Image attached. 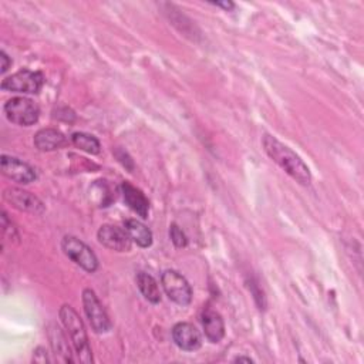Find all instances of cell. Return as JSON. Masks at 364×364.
<instances>
[{
  "label": "cell",
  "instance_id": "obj_9",
  "mask_svg": "<svg viewBox=\"0 0 364 364\" xmlns=\"http://www.w3.org/2000/svg\"><path fill=\"white\" fill-rule=\"evenodd\" d=\"M98 242L114 252H128L131 249V237L128 232L115 225H102L97 232Z\"/></svg>",
  "mask_w": 364,
  "mask_h": 364
},
{
  "label": "cell",
  "instance_id": "obj_20",
  "mask_svg": "<svg viewBox=\"0 0 364 364\" xmlns=\"http://www.w3.org/2000/svg\"><path fill=\"white\" fill-rule=\"evenodd\" d=\"M33 361H34V363H48L50 358H48V355H47V350H46L44 347H38V348L34 351Z\"/></svg>",
  "mask_w": 364,
  "mask_h": 364
},
{
  "label": "cell",
  "instance_id": "obj_10",
  "mask_svg": "<svg viewBox=\"0 0 364 364\" xmlns=\"http://www.w3.org/2000/svg\"><path fill=\"white\" fill-rule=\"evenodd\" d=\"M3 198L18 210L30 213H41L44 210V203L36 195L18 188H7L3 193Z\"/></svg>",
  "mask_w": 364,
  "mask_h": 364
},
{
  "label": "cell",
  "instance_id": "obj_13",
  "mask_svg": "<svg viewBox=\"0 0 364 364\" xmlns=\"http://www.w3.org/2000/svg\"><path fill=\"white\" fill-rule=\"evenodd\" d=\"M200 321L205 336L210 343H219L225 337V323L222 316L216 310L206 307L202 311Z\"/></svg>",
  "mask_w": 364,
  "mask_h": 364
},
{
  "label": "cell",
  "instance_id": "obj_16",
  "mask_svg": "<svg viewBox=\"0 0 364 364\" xmlns=\"http://www.w3.org/2000/svg\"><path fill=\"white\" fill-rule=\"evenodd\" d=\"M124 229L128 232L132 242L139 247H149L152 245V232L136 219H127L124 222Z\"/></svg>",
  "mask_w": 364,
  "mask_h": 364
},
{
  "label": "cell",
  "instance_id": "obj_21",
  "mask_svg": "<svg viewBox=\"0 0 364 364\" xmlns=\"http://www.w3.org/2000/svg\"><path fill=\"white\" fill-rule=\"evenodd\" d=\"M0 58H1V74L3 73H6L9 68H10V65H11V60H10V57L6 54V51H0Z\"/></svg>",
  "mask_w": 364,
  "mask_h": 364
},
{
  "label": "cell",
  "instance_id": "obj_19",
  "mask_svg": "<svg viewBox=\"0 0 364 364\" xmlns=\"http://www.w3.org/2000/svg\"><path fill=\"white\" fill-rule=\"evenodd\" d=\"M169 237L172 240V243L176 246V247H185L186 243H188V239L183 233V230L176 225V223H172L169 226Z\"/></svg>",
  "mask_w": 364,
  "mask_h": 364
},
{
  "label": "cell",
  "instance_id": "obj_12",
  "mask_svg": "<svg viewBox=\"0 0 364 364\" xmlns=\"http://www.w3.org/2000/svg\"><path fill=\"white\" fill-rule=\"evenodd\" d=\"M121 193H122V199H124L125 205L131 210H134L138 216H141L144 219L148 218L149 202L138 188L131 185L128 181H124L121 183Z\"/></svg>",
  "mask_w": 364,
  "mask_h": 364
},
{
  "label": "cell",
  "instance_id": "obj_1",
  "mask_svg": "<svg viewBox=\"0 0 364 364\" xmlns=\"http://www.w3.org/2000/svg\"><path fill=\"white\" fill-rule=\"evenodd\" d=\"M263 149L272 161H274L287 175H290L300 185H310L311 173L303 159L291 151L287 145L282 144L274 136L266 134L262 139Z\"/></svg>",
  "mask_w": 364,
  "mask_h": 364
},
{
  "label": "cell",
  "instance_id": "obj_4",
  "mask_svg": "<svg viewBox=\"0 0 364 364\" xmlns=\"http://www.w3.org/2000/svg\"><path fill=\"white\" fill-rule=\"evenodd\" d=\"M44 84V75L40 71H31L27 68L18 70L17 73L6 77L1 81V90L10 92L37 94Z\"/></svg>",
  "mask_w": 364,
  "mask_h": 364
},
{
  "label": "cell",
  "instance_id": "obj_5",
  "mask_svg": "<svg viewBox=\"0 0 364 364\" xmlns=\"http://www.w3.org/2000/svg\"><path fill=\"white\" fill-rule=\"evenodd\" d=\"M61 249L67 257H70L75 264H78L84 270L94 273L98 269V259L95 253L91 250L90 246H87L75 236H64L61 240Z\"/></svg>",
  "mask_w": 364,
  "mask_h": 364
},
{
  "label": "cell",
  "instance_id": "obj_23",
  "mask_svg": "<svg viewBox=\"0 0 364 364\" xmlns=\"http://www.w3.org/2000/svg\"><path fill=\"white\" fill-rule=\"evenodd\" d=\"M233 361L235 363H253V360L250 357H245V355H239Z\"/></svg>",
  "mask_w": 364,
  "mask_h": 364
},
{
  "label": "cell",
  "instance_id": "obj_22",
  "mask_svg": "<svg viewBox=\"0 0 364 364\" xmlns=\"http://www.w3.org/2000/svg\"><path fill=\"white\" fill-rule=\"evenodd\" d=\"M213 6H216V7H222V9H225L226 11H229V10H232L233 7H235V4L232 3V1H215V3H212Z\"/></svg>",
  "mask_w": 364,
  "mask_h": 364
},
{
  "label": "cell",
  "instance_id": "obj_2",
  "mask_svg": "<svg viewBox=\"0 0 364 364\" xmlns=\"http://www.w3.org/2000/svg\"><path fill=\"white\" fill-rule=\"evenodd\" d=\"M60 318L70 334V338L73 341L78 360L85 364L92 363V354H91V347L88 344L87 331L78 313L70 304H64L60 309Z\"/></svg>",
  "mask_w": 364,
  "mask_h": 364
},
{
  "label": "cell",
  "instance_id": "obj_15",
  "mask_svg": "<svg viewBox=\"0 0 364 364\" xmlns=\"http://www.w3.org/2000/svg\"><path fill=\"white\" fill-rule=\"evenodd\" d=\"M48 340H50V344H51V348L54 351L57 361H61V363H73L74 361L71 351H70L68 341H67L63 330L58 326L50 324Z\"/></svg>",
  "mask_w": 364,
  "mask_h": 364
},
{
  "label": "cell",
  "instance_id": "obj_18",
  "mask_svg": "<svg viewBox=\"0 0 364 364\" xmlns=\"http://www.w3.org/2000/svg\"><path fill=\"white\" fill-rule=\"evenodd\" d=\"M71 142L81 151H85L91 155H97L101 151L100 141L94 135H90L87 132H74L71 135Z\"/></svg>",
  "mask_w": 364,
  "mask_h": 364
},
{
  "label": "cell",
  "instance_id": "obj_7",
  "mask_svg": "<svg viewBox=\"0 0 364 364\" xmlns=\"http://www.w3.org/2000/svg\"><path fill=\"white\" fill-rule=\"evenodd\" d=\"M82 306H84L85 316L90 321V326L95 333H107L111 328V326H112L111 320H109L105 309L100 303L98 297L95 296V293L91 289H84Z\"/></svg>",
  "mask_w": 364,
  "mask_h": 364
},
{
  "label": "cell",
  "instance_id": "obj_14",
  "mask_svg": "<svg viewBox=\"0 0 364 364\" xmlns=\"http://www.w3.org/2000/svg\"><path fill=\"white\" fill-rule=\"evenodd\" d=\"M67 144L64 134L54 128H43L34 135V145L38 151L50 152L63 148Z\"/></svg>",
  "mask_w": 364,
  "mask_h": 364
},
{
  "label": "cell",
  "instance_id": "obj_8",
  "mask_svg": "<svg viewBox=\"0 0 364 364\" xmlns=\"http://www.w3.org/2000/svg\"><path fill=\"white\" fill-rule=\"evenodd\" d=\"M1 173L9 179L23 185L30 183L37 178V173L33 166H30L27 162L18 158L6 154L1 155Z\"/></svg>",
  "mask_w": 364,
  "mask_h": 364
},
{
  "label": "cell",
  "instance_id": "obj_3",
  "mask_svg": "<svg viewBox=\"0 0 364 364\" xmlns=\"http://www.w3.org/2000/svg\"><path fill=\"white\" fill-rule=\"evenodd\" d=\"M4 115L6 118L16 124V125H21V127H30L33 124H36L38 121L40 117V108L38 105L26 97H14L10 98L4 107Z\"/></svg>",
  "mask_w": 364,
  "mask_h": 364
},
{
  "label": "cell",
  "instance_id": "obj_11",
  "mask_svg": "<svg viewBox=\"0 0 364 364\" xmlns=\"http://www.w3.org/2000/svg\"><path fill=\"white\" fill-rule=\"evenodd\" d=\"M172 340L183 351H196L202 346V336L199 330L186 321L176 323L172 327Z\"/></svg>",
  "mask_w": 364,
  "mask_h": 364
},
{
  "label": "cell",
  "instance_id": "obj_6",
  "mask_svg": "<svg viewBox=\"0 0 364 364\" xmlns=\"http://www.w3.org/2000/svg\"><path fill=\"white\" fill-rule=\"evenodd\" d=\"M161 283L166 296L179 306H188L192 300V287L176 270L168 269L161 276Z\"/></svg>",
  "mask_w": 364,
  "mask_h": 364
},
{
  "label": "cell",
  "instance_id": "obj_17",
  "mask_svg": "<svg viewBox=\"0 0 364 364\" xmlns=\"http://www.w3.org/2000/svg\"><path fill=\"white\" fill-rule=\"evenodd\" d=\"M136 283H138L139 291L149 303L156 304L161 301V290H159L158 282L151 274L145 272H139L136 274Z\"/></svg>",
  "mask_w": 364,
  "mask_h": 364
}]
</instances>
